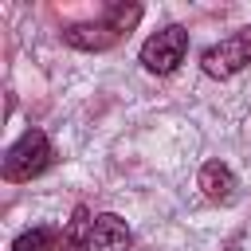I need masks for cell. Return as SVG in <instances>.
<instances>
[{"label": "cell", "instance_id": "6da1fadb", "mask_svg": "<svg viewBox=\"0 0 251 251\" xmlns=\"http://www.w3.org/2000/svg\"><path fill=\"white\" fill-rule=\"evenodd\" d=\"M137 20H141V4H110L102 20L67 24V27H63V43H67V47H78V51H106V47H114Z\"/></svg>", "mask_w": 251, "mask_h": 251}, {"label": "cell", "instance_id": "3957f363", "mask_svg": "<svg viewBox=\"0 0 251 251\" xmlns=\"http://www.w3.org/2000/svg\"><path fill=\"white\" fill-rule=\"evenodd\" d=\"M188 55V31L180 24H165L161 31H153L145 43H141V67L149 75H173Z\"/></svg>", "mask_w": 251, "mask_h": 251}, {"label": "cell", "instance_id": "8992f818", "mask_svg": "<svg viewBox=\"0 0 251 251\" xmlns=\"http://www.w3.org/2000/svg\"><path fill=\"white\" fill-rule=\"evenodd\" d=\"M90 247L94 251H129L133 247V231L126 227L122 216L102 212V216H94V239H90Z\"/></svg>", "mask_w": 251, "mask_h": 251}, {"label": "cell", "instance_id": "52a82bcc", "mask_svg": "<svg viewBox=\"0 0 251 251\" xmlns=\"http://www.w3.org/2000/svg\"><path fill=\"white\" fill-rule=\"evenodd\" d=\"M90 239H94V216L86 204H78L63 227V251H94Z\"/></svg>", "mask_w": 251, "mask_h": 251}, {"label": "cell", "instance_id": "277c9868", "mask_svg": "<svg viewBox=\"0 0 251 251\" xmlns=\"http://www.w3.org/2000/svg\"><path fill=\"white\" fill-rule=\"evenodd\" d=\"M200 67H204L208 78H231V75H239L243 67H251V27H239V31H231L227 39L204 47Z\"/></svg>", "mask_w": 251, "mask_h": 251}, {"label": "cell", "instance_id": "5b68a950", "mask_svg": "<svg viewBox=\"0 0 251 251\" xmlns=\"http://www.w3.org/2000/svg\"><path fill=\"white\" fill-rule=\"evenodd\" d=\"M196 184H200V192H204L212 204H227V200L235 196V188H239L235 173H231L224 161H204V165H200Z\"/></svg>", "mask_w": 251, "mask_h": 251}, {"label": "cell", "instance_id": "7a4b0ae2", "mask_svg": "<svg viewBox=\"0 0 251 251\" xmlns=\"http://www.w3.org/2000/svg\"><path fill=\"white\" fill-rule=\"evenodd\" d=\"M51 157H55V149H51L47 133L43 129H24L4 153V180H12V184L35 180L39 173L51 169Z\"/></svg>", "mask_w": 251, "mask_h": 251}, {"label": "cell", "instance_id": "ba28073f", "mask_svg": "<svg viewBox=\"0 0 251 251\" xmlns=\"http://www.w3.org/2000/svg\"><path fill=\"white\" fill-rule=\"evenodd\" d=\"M12 251H63V231L55 227H27L16 235Z\"/></svg>", "mask_w": 251, "mask_h": 251}]
</instances>
